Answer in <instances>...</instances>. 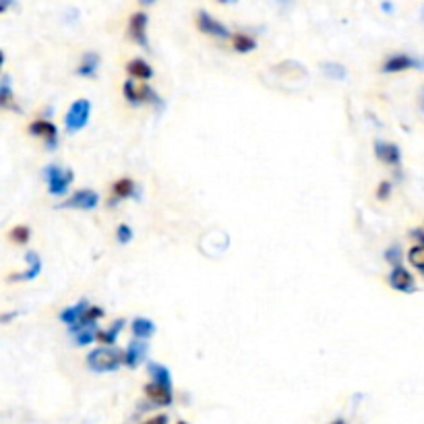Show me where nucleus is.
<instances>
[{"label":"nucleus","mask_w":424,"mask_h":424,"mask_svg":"<svg viewBox=\"0 0 424 424\" xmlns=\"http://www.w3.org/2000/svg\"><path fill=\"white\" fill-rule=\"evenodd\" d=\"M125 362V354H120L114 348H98L87 354V366L93 373H112Z\"/></svg>","instance_id":"obj_1"},{"label":"nucleus","mask_w":424,"mask_h":424,"mask_svg":"<svg viewBox=\"0 0 424 424\" xmlns=\"http://www.w3.org/2000/svg\"><path fill=\"white\" fill-rule=\"evenodd\" d=\"M43 174H46L48 191H50V195H56V197L66 195L68 187H71V185H73V180H75L73 170L61 168V166H56V164L48 166V168L43 170Z\"/></svg>","instance_id":"obj_2"},{"label":"nucleus","mask_w":424,"mask_h":424,"mask_svg":"<svg viewBox=\"0 0 424 424\" xmlns=\"http://www.w3.org/2000/svg\"><path fill=\"white\" fill-rule=\"evenodd\" d=\"M89 116H91V102L87 98H79L75 100L66 114H64V127L68 133H77L89 123Z\"/></svg>","instance_id":"obj_3"},{"label":"nucleus","mask_w":424,"mask_h":424,"mask_svg":"<svg viewBox=\"0 0 424 424\" xmlns=\"http://www.w3.org/2000/svg\"><path fill=\"white\" fill-rule=\"evenodd\" d=\"M123 91H125V100H127L128 104H135V106H139V104H148V102L162 104V100L155 95V91H153L151 87H148V85L137 87V85L133 83V77H130L127 83H125Z\"/></svg>","instance_id":"obj_4"},{"label":"nucleus","mask_w":424,"mask_h":424,"mask_svg":"<svg viewBox=\"0 0 424 424\" xmlns=\"http://www.w3.org/2000/svg\"><path fill=\"white\" fill-rule=\"evenodd\" d=\"M100 205V195L91 189H81V191L73 192L64 203H61L63 210H85L91 212Z\"/></svg>","instance_id":"obj_5"},{"label":"nucleus","mask_w":424,"mask_h":424,"mask_svg":"<svg viewBox=\"0 0 424 424\" xmlns=\"http://www.w3.org/2000/svg\"><path fill=\"white\" fill-rule=\"evenodd\" d=\"M197 27L201 33H207V36H213L217 40H226L230 38V31L224 23H219L217 19H213L212 15L207 11H199L197 13Z\"/></svg>","instance_id":"obj_6"},{"label":"nucleus","mask_w":424,"mask_h":424,"mask_svg":"<svg viewBox=\"0 0 424 424\" xmlns=\"http://www.w3.org/2000/svg\"><path fill=\"white\" fill-rule=\"evenodd\" d=\"M143 391H145V395H148V400L151 403H155V405H162V408H166L170 403L174 402V391H172V385H166V383H160V381H151L149 385L143 387Z\"/></svg>","instance_id":"obj_7"},{"label":"nucleus","mask_w":424,"mask_h":424,"mask_svg":"<svg viewBox=\"0 0 424 424\" xmlns=\"http://www.w3.org/2000/svg\"><path fill=\"white\" fill-rule=\"evenodd\" d=\"M148 25L149 19L145 13H135L128 21V38L135 43H139L141 48H149L148 42Z\"/></svg>","instance_id":"obj_8"},{"label":"nucleus","mask_w":424,"mask_h":424,"mask_svg":"<svg viewBox=\"0 0 424 424\" xmlns=\"http://www.w3.org/2000/svg\"><path fill=\"white\" fill-rule=\"evenodd\" d=\"M418 66H424V64L410 54H393L383 63V73L393 75V73H403L410 68H418Z\"/></svg>","instance_id":"obj_9"},{"label":"nucleus","mask_w":424,"mask_h":424,"mask_svg":"<svg viewBox=\"0 0 424 424\" xmlns=\"http://www.w3.org/2000/svg\"><path fill=\"white\" fill-rule=\"evenodd\" d=\"M389 286L398 292H405V294H412L416 292V281H414V276L402 267V265H395L391 276H389Z\"/></svg>","instance_id":"obj_10"},{"label":"nucleus","mask_w":424,"mask_h":424,"mask_svg":"<svg viewBox=\"0 0 424 424\" xmlns=\"http://www.w3.org/2000/svg\"><path fill=\"white\" fill-rule=\"evenodd\" d=\"M27 130H29V135H33V137H42L48 149H54L56 148V143H58V128L54 127L50 120H36V123L29 125Z\"/></svg>","instance_id":"obj_11"},{"label":"nucleus","mask_w":424,"mask_h":424,"mask_svg":"<svg viewBox=\"0 0 424 424\" xmlns=\"http://www.w3.org/2000/svg\"><path fill=\"white\" fill-rule=\"evenodd\" d=\"M87 309H89V304H87V300H81V302H77L75 306H68V309H64L61 311V321L68 325V329L75 333L81 325L85 323V313H87Z\"/></svg>","instance_id":"obj_12"},{"label":"nucleus","mask_w":424,"mask_h":424,"mask_svg":"<svg viewBox=\"0 0 424 424\" xmlns=\"http://www.w3.org/2000/svg\"><path fill=\"white\" fill-rule=\"evenodd\" d=\"M149 352V343L145 339L135 338L130 343H128L127 352H125V364L130 366V368H137L141 362L148 358Z\"/></svg>","instance_id":"obj_13"},{"label":"nucleus","mask_w":424,"mask_h":424,"mask_svg":"<svg viewBox=\"0 0 424 424\" xmlns=\"http://www.w3.org/2000/svg\"><path fill=\"white\" fill-rule=\"evenodd\" d=\"M375 155L381 160L383 164L398 166L400 160H402V149L393 145V143H387V141H377L375 143Z\"/></svg>","instance_id":"obj_14"},{"label":"nucleus","mask_w":424,"mask_h":424,"mask_svg":"<svg viewBox=\"0 0 424 424\" xmlns=\"http://www.w3.org/2000/svg\"><path fill=\"white\" fill-rule=\"evenodd\" d=\"M25 261L29 263V269L23 272V274H17V276H11L9 281H27V279H33V277L40 276V272H42V259H40V254L31 251V253L25 254Z\"/></svg>","instance_id":"obj_15"},{"label":"nucleus","mask_w":424,"mask_h":424,"mask_svg":"<svg viewBox=\"0 0 424 424\" xmlns=\"http://www.w3.org/2000/svg\"><path fill=\"white\" fill-rule=\"evenodd\" d=\"M133 192H135V182H133L130 178H120V180H116L114 187H112L110 205H114V203H118V201H123V199L133 197Z\"/></svg>","instance_id":"obj_16"},{"label":"nucleus","mask_w":424,"mask_h":424,"mask_svg":"<svg viewBox=\"0 0 424 424\" xmlns=\"http://www.w3.org/2000/svg\"><path fill=\"white\" fill-rule=\"evenodd\" d=\"M127 73L133 79H141V81H149L153 77V68L143 58H133L127 64Z\"/></svg>","instance_id":"obj_17"},{"label":"nucleus","mask_w":424,"mask_h":424,"mask_svg":"<svg viewBox=\"0 0 424 424\" xmlns=\"http://www.w3.org/2000/svg\"><path fill=\"white\" fill-rule=\"evenodd\" d=\"M98 68H100V56L95 52H87L81 58V64L77 66V75L79 77H95Z\"/></svg>","instance_id":"obj_18"},{"label":"nucleus","mask_w":424,"mask_h":424,"mask_svg":"<svg viewBox=\"0 0 424 424\" xmlns=\"http://www.w3.org/2000/svg\"><path fill=\"white\" fill-rule=\"evenodd\" d=\"M133 333H135V338H141V339H149L153 333H155V323L151 321V319L145 317H137L133 319Z\"/></svg>","instance_id":"obj_19"},{"label":"nucleus","mask_w":424,"mask_h":424,"mask_svg":"<svg viewBox=\"0 0 424 424\" xmlns=\"http://www.w3.org/2000/svg\"><path fill=\"white\" fill-rule=\"evenodd\" d=\"M123 325H125V319H118L116 323H112V325L108 327L106 331H98V341H102V343H106V346H114L118 333L123 331Z\"/></svg>","instance_id":"obj_20"},{"label":"nucleus","mask_w":424,"mask_h":424,"mask_svg":"<svg viewBox=\"0 0 424 424\" xmlns=\"http://www.w3.org/2000/svg\"><path fill=\"white\" fill-rule=\"evenodd\" d=\"M232 46L236 52L247 54V52H253L254 48H257V42H254L251 36H247V33H234Z\"/></svg>","instance_id":"obj_21"},{"label":"nucleus","mask_w":424,"mask_h":424,"mask_svg":"<svg viewBox=\"0 0 424 424\" xmlns=\"http://www.w3.org/2000/svg\"><path fill=\"white\" fill-rule=\"evenodd\" d=\"M149 375L153 381L166 383V385H172V377H170V371L164 366V364H157V362H149L148 364Z\"/></svg>","instance_id":"obj_22"},{"label":"nucleus","mask_w":424,"mask_h":424,"mask_svg":"<svg viewBox=\"0 0 424 424\" xmlns=\"http://www.w3.org/2000/svg\"><path fill=\"white\" fill-rule=\"evenodd\" d=\"M408 261L424 274V244H416L408 251Z\"/></svg>","instance_id":"obj_23"},{"label":"nucleus","mask_w":424,"mask_h":424,"mask_svg":"<svg viewBox=\"0 0 424 424\" xmlns=\"http://www.w3.org/2000/svg\"><path fill=\"white\" fill-rule=\"evenodd\" d=\"M29 236H31V230L27 226H15L11 232H9V238L15 242V244H27L29 242Z\"/></svg>","instance_id":"obj_24"},{"label":"nucleus","mask_w":424,"mask_h":424,"mask_svg":"<svg viewBox=\"0 0 424 424\" xmlns=\"http://www.w3.org/2000/svg\"><path fill=\"white\" fill-rule=\"evenodd\" d=\"M11 98H13V89H11V77L4 75L2 85H0V104L4 108L11 106Z\"/></svg>","instance_id":"obj_25"},{"label":"nucleus","mask_w":424,"mask_h":424,"mask_svg":"<svg viewBox=\"0 0 424 424\" xmlns=\"http://www.w3.org/2000/svg\"><path fill=\"white\" fill-rule=\"evenodd\" d=\"M385 257H387V261H389L393 267H395V265H402V249H400L398 244H393L391 249H387Z\"/></svg>","instance_id":"obj_26"},{"label":"nucleus","mask_w":424,"mask_h":424,"mask_svg":"<svg viewBox=\"0 0 424 424\" xmlns=\"http://www.w3.org/2000/svg\"><path fill=\"white\" fill-rule=\"evenodd\" d=\"M116 240L120 242V244H127L133 240V230L128 228L127 224H120L118 228H116Z\"/></svg>","instance_id":"obj_27"},{"label":"nucleus","mask_w":424,"mask_h":424,"mask_svg":"<svg viewBox=\"0 0 424 424\" xmlns=\"http://www.w3.org/2000/svg\"><path fill=\"white\" fill-rule=\"evenodd\" d=\"M391 195V182H387V180H383L381 185L377 187V199H381L385 201L387 197Z\"/></svg>","instance_id":"obj_28"},{"label":"nucleus","mask_w":424,"mask_h":424,"mask_svg":"<svg viewBox=\"0 0 424 424\" xmlns=\"http://www.w3.org/2000/svg\"><path fill=\"white\" fill-rule=\"evenodd\" d=\"M412 234V238H418V244H424V232L423 230H414V232H410Z\"/></svg>","instance_id":"obj_29"},{"label":"nucleus","mask_w":424,"mask_h":424,"mask_svg":"<svg viewBox=\"0 0 424 424\" xmlns=\"http://www.w3.org/2000/svg\"><path fill=\"white\" fill-rule=\"evenodd\" d=\"M139 2H141L143 6H149V4H153V2H157V0H139Z\"/></svg>","instance_id":"obj_30"},{"label":"nucleus","mask_w":424,"mask_h":424,"mask_svg":"<svg viewBox=\"0 0 424 424\" xmlns=\"http://www.w3.org/2000/svg\"><path fill=\"white\" fill-rule=\"evenodd\" d=\"M9 4H11V2H9V0H2V13H4V11H6V9H9Z\"/></svg>","instance_id":"obj_31"},{"label":"nucleus","mask_w":424,"mask_h":424,"mask_svg":"<svg viewBox=\"0 0 424 424\" xmlns=\"http://www.w3.org/2000/svg\"><path fill=\"white\" fill-rule=\"evenodd\" d=\"M219 2H234V0H219Z\"/></svg>","instance_id":"obj_32"},{"label":"nucleus","mask_w":424,"mask_h":424,"mask_svg":"<svg viewBox=\"0 0 424 424\" xmlns=\"http://www.w3.org/2000/svg\"><path fill=\"white\" fill-rule=\"evenodd\" d=\"M423 108H424V98H423Z\"/></svg>","instance_id":"obj_33"}]
</instances>
